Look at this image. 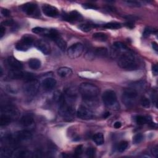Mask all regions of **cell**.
I'll return each mask as SVG.
<instances>
[{"mask_svg":"<svg viewBox=\"0 0 158 158\" xmlns=\"http://www.w3.org/2000/svg\"><path fill=\"white\" fill-rule=\"evenodd\" d=\"M118 58V65L122 69L127 70H135L139 67L138 60L130 50L122 53Z\"/></svg>","mask_w":158,"mask_h":158,"instance_id":"6da1fadb","label":"cell"},{"mask_svg":"<svg viewBox=\"0 0 158 158\" xmlns=\"http://www.w3.org/2000/svg\"><path fill=\"white\" fill-rule=\"evenodd\" d=\"M79 92L83 99L87 102H92L97 98L99 90L97 86L90 83H82L79 87Z\"/></svg>","mask_w":158,"mask_h":158,"instance_id":"7a4b0ae2","label":"cell"},{"mask_svg":"<svg viewBox=\"0 0 158 158\" xmlns=\"http://www.w3.org/2000/svg\"><path fill=\"white\" fill-rule=\"evenodd\" d=\"M138 97V92L134 88L127 89L122 94V102L127 107H132L134 105Z\"/></svg>","mask_w":158,"mask_h":158,"instance_id":"3957f363","label":"cell"},{"mask_svg":"<svg viewBox=\"0 0 158 158\" xmlns=\"http://www.w3.org/2000/svg\"><path fill=\"white\" fill-rule=\"evenodd\" d=\"M40 88V83L37 79H31L27 80L23 85V90L24 93L29 96H35L38 92Z\"/></svg>","mask_w":158,"mask_h":158,"instance_id":"277c9868","label":"cell"},{"mask_svg":"<svg viewBox=\"0 0 158 158\" xmlns=\"http://www.w3.org/2000/svg\"><path fill=\"white\" fill-rule=\"evenodd\" d=\"M46 36H48V37L51 38L61 51H66L67 48L66 42L63 40V38L61 37L59 33L56 30L54 29L48 30Z\"/></svg>","mask_w":158,"mask_h":158,"instance_id":"5b68a950","label":"cell"},{"mask_svg":"<svg viewBox=\"0 0 158 158\" xmlns=\"http://www.w3.org/2000/svg\"><path fill=\"white\" fill-rule=\"evenodd\" d=\"M103 102L107 107H114L118 104L117 95L113 90L105 91L102 95Z\"/></svg>","mask_w":158,"mask_h":158,"instance_id":"8992f818","label":"cell"},{"mask_svg":"<svg viewBox=\"0 0 158 158\" xmlns=\"http://www.w3.org/2000/svg\"><path fill=\"white\" fill-rule=\"evenodd\" d=\"M8 77L11 79H24L26 81L35 79L33 74L24 73L21 70H11L8 74Z\"/></svg>","mask_w":158,"mask_h":158,"instance_id":"52a82bcc","label":"cell"},{"mask_svg":"<svg viewBox=\"0 0 158 158\" xmlns=\"http://www.w3.org/2000/svg\"><path fill=\"white\" fill-rule=\"evenodd\" d=\"M84 50L83 45L80 43H76L71 45L67 50L68 56L71 59H76L81 56Z\"/></svg>","mask_w":158,"mask_h":158,"instance_id":"ba28073f","label":"cell"},{"mask_svg":"<svg viewBox=\"0 0 158 158\" xmlns=\"http://www.w3.org/2000/svg\"><path fill=\"white\" fill-rule=\"evenodd\" d=\"M129 50L127 47L120 41H116L113 44L111 49L110 55L112 58H118V57L124 52Z\"/></svg>","mask_w":158,"mask_h":158,"instance_id":"9c48e42d","label":"cell"},{"mask_svg":"<svg viewBox=\"0 0 158 158\" xmlns=\"http://www.w3.org/2000/svg\"><path fill=\"white\" fill-rule=\"evenodd\" d=\"M34 38L29 35L24 36L21 41L16 45V48L18 51H25L31 48L32 45L34 44Z\"/></svg>","mask_w":158,"mask_h":158,"instance_id":"30bf717a","label":"cell"},{"mask_svg":"<svg viewBox=\"0 0 158 158\" xmlns=\"http://www.w3.org/2000/svg\"><path fill=\"white\" fill-rule=\"evenodd\" d=\"M77 116L81 119L89 120L93 118V113L89 108L80 106L77 111Z\"/></svg>","mask_w":158,"mask_h":158,"instance_id":"8fae6325","label":"cell"},{"mask_svg":"<svg viewBox=\"0 0 158 158\" xmlns=\"http://www.w3.org/2000/svg\"><path fill=\"white\" fill-rule=\"evenodd\" d=\"M35 47L42 53L48 55L51 53V47L48 43L44 40H38L35 43Z\"/></svg>","mask_w":158,"mask_h":158,"instance_id":"7c38bea8","label":"cell"},{"mask_svg":"<svg viewBox=\"0 0 158 158\" xmlns=\"http://www.w3.org/2000/svg\"><path fill=\"white\" fill-rule=\"evenodd\" d=\"M32 134L31 132L26 130L20 131L17 132L15 135H14V137L13 138L14 141L16 142H21L24 141H27L32 138Z\"/></svg>","mask_w":158,"mask_h":158,"instance_id":"4fadbf2b","label":"cell"},{"mask_svg":"<svg viewBox=\"0 0 158 158\" xmlns=\"http://www.w3.org/2000/svg\"><path fill=\"white\" fill-rule=\"evenodd\" d=\"M42 11L45 15L50 18H56L59 16L58 9L50 5H44L42 6Z\"/></svg>","mask_w":158,"mask_h":158,"instance_id":"5bb4252c","label":"cell"},{"mask_svg":"<svg viewBox=\"0 0 158 158\" xmlns=\"http://www.w3.org/2000/svg\"><path fill=\"white\" fill-rule=\"evenodd\" d=\"M63 19L67 22H73L81 21L82 19V16L77 11H73L70 12L69 13L63 14Z\"/></svg>","mask_w":158,"mask_h":158,"instance_id":"9a60e30c","label":"cell"},{"mask_svg":"<svg viewBox=\"0 0 158 158\" xmlns=\"http://www.w3.org/2000/svg\"><path fill=\"white\" fill-rule=\"evenodd\" d=\"M22 10L27 15L32 16L37 14L38 12L37 5L33 3H27L22 6Z\"/></svg>","mask_w":158,"mask_h":158,"instance_id":"2e32d148","label":"cell"},{"mask_svg":"<svg viewBox=\"0 0 158 158\" xmlns=\"http://www.w3.org/2000/svg\"><path fill=\"white\" fill-rule=\"evenodd\" d=\"M7 63L12 70H21L23 68V64L22 63L12 56L8 57Z\"/></svg>","mask_w":158,"mask_h":158,"instance_id":"e0dca14e","label":"cell"},{"mask_svg":"<svg viewBox=\"0 0 158 158\" xmlns=\"http://www.w3.org/2000/svg\"><path fill=\"white\" fill-rule=\"evenodd\" d=\"M56 80L53 78H47L42 82L43 88L47 91H50L53 89L56 86Z\"/></svg>","mask_w":158,"mask_h":158,"instance_id":"ac0fdd59","label":"cell"},{"mask_svg":"<svg viewBox=\"0 0 158 158\" xmlns=\"http://www.w3.org/2000/svg\"><path fill=\"white\" fill-rule=\"evenodd\" d=\"M34 117L31 114H27L21 118L20 123L24 127H28L31 125L34 122Z\"/></svg>","mask_w":158,"mask_h":158,"instance_id":"d6986e66","label":"cell"},{"mask_svg":"<svg viewBox=\"0 0 158 158\" xmlns=\"http://www.w3.org/2000/svg\"><path fill=\"white\" fill-rule=\"evenodd\" d=\"M12 121V116L6 112L3 113L1 115V118H0V125L2 127L3 126H7Z\"/></svg>","mask_w":158,"mask_h":158,"instance_id":"ffe728a7","label":"cell"},{"mask_svg":"<svg viewBox=\"0 0 158 158\" xmlns=\"http://www.w3.org/2000/svg\"><path fill=\"white\" fill-rule=\"evenodd\" d=\"M57 74L63 78H66L69 77L73 74V70L67 67H63L60 68L57 71Z\"/></svg>","mask_w":158,"mask_h":158,"instance_id":"44dd1931","label":"cell"},{"mask_svg":"<svg viewBox=\"0 0 158 158\" xmlns=\"http://www.w3.org/2000/svg\"><path fill=\"white\" fill-rule=\"evenodd\" d=\"M32 153L31 151L27 150H21L18 151L15 154V157H22V158H29L32 157Z\"/></svg>","mask_w":158,"mask_h":158,"instance_id":"7402d4cb","label":"cell"},{"mask_svg":"<svg viewBox=\"0 0 158 158\" xmlns=\"http://www.w3.org/2000/svg\"><path fill=\"white\" fill-rule=\"evenodd\" d=\"M94 55L98 56L99 57H105L108 56V50L106 48L103 47H100L95 49L94 51Z\"/></svg>","mask_w":158,"mask_h":158,"instance_id":"603a6c76","label":"cell"},{"mask_svg":"<svg viewBox=\"0 0 158 158\" xmlns=\"http://www.w3.org/2000/svg\"><path fill=\"white\" fill-rule=\"evenodd\" d=\"M93 140L97 145H102L105 143L104 135L102 133H98L93 135Z\"/></svg>","mask_w":158,"mask_h":158,"instance_id":"cb8c5ba5","label":"cell"},{"mask_svg":"<svg viewBox=\"0 0 158 158\" xmlns=\"http://www.w3.org/2000/svg\"><path fill=\"white\" fill-rule=\"evenodd\" d=\"M41 61L38 59H31L28 61V66L32 69L34 70L38 69L41 67Z\"/></svg>","mask_w":158,"mask_h":158,"instance_id":"d4e9b609","label":"cell"},{"mask_svg":"<svg viewBox=\"0 0 158 158\" xmlns=\"http://www.w3.org/2000/svg\"><path fill=\"white\" fill-rule=\"evenodd\" d=\"M93 38L99 41H105L108 39V35L104 33L98 32L93 35Z\"/></svg>","mask_w":158,"mask_h":158,"instance_id":"484cf974","label":"cell"},{"mask_svg":"<svg viewBox=\"0 0 158 158\" xmlns=\"http://www.w3.org/2000/svg\"><path fill=\"white\" fill-rule=\"evenodd\" d=\"M135 121L138 125H144L150 122V119L147 116H137L135 118Z\"/></svg>","mask_w":158,"mask_h":158,"instance_id":"4316f807","label":"cell"},{"mask_svg":"<svg viewBox=\"0 0 158 158\" xmlns=\"http://www.w3.org/2000/svg\"><path fill=\"white\" fill-rule=\"evenodd\" d=\"M106 28H108V29H119L122 27V25L120 23L118 22H109L108 24H106L103 26Z\"/></svg>","mask_w":158,"mask_h":158,"instance_id":"83f0119b","label":"cell"},{"mask_svg":"<svg viewBox=\"0 0 158 158\" xmlns=\"http://www.w3.org/2000/svg\"><path fill=\"white\" fill-rule=\"evenodd\" d=\"M47 29L44 28H42V27H35L34 28H32V32L36 34H43V35H46V34L48 32Z\"/></svg>","mask_w":158,"mask_h":158,"instance_id":"f1b7e54d","label":"cell"},{"mask_svg":"<svg viewBox=\"0 0 158 158\" xmlns=\"http://www.w3.org/2000/svg\"><path fill=\"white\" fill-rule=\"evenodd\" d=\"M154 32H156V30L154 29L153 28L150 27H147L145 28L144 31L143 33V37L144 38H147L151 34H154Z\"/></svg>","mask_w":158,"mask_h":158,"instance_id":"f546056e","label":"cell"},{"mask_svg":"<svg viewBox=\"0 0 158 158\" xmlns=\"http://www.w3.org/2000/svg\"><path fill=\"white\" fill-rule=\"evenodd\" d=\"M94 27V25H92L89 24H80L79 27L80 29L84 32H89L91 31L92 28Z\"/></svg>","mask_w":158,"mask_h":158,"instance_id":"4dcf8cb0","label":"cell"},{"mask_svg":"<svg viewBox=\"0 0 158 158\" xmlns=\"http://www.w3.org/2000/svg\"><path fill=\"white\" fill-rule=\"evenodd\" d=\"M128 142L126 141H122L121 143H119V144L118 147V150L120 153H123L128 147Z\"/></svg>","mask_w":158,"mask_h":158,"instance_id":"1f68e13d","label":"cell"},{"mask_svg":"<svg viewBox=\"0 0 158 158\" xmlns=\"http://www.w3.org/2000/svg\"><path fill=\"white\" fill-rule=\"evenodd\" d=\"M12 154V151L11 149L8 148H5L2 149L1 150V157H10Z\"/></svg>","mask_w":158,"mask_h":158,"instance_id":"d6a6232c","label":"cell"},{"mask_svg":"<svg viewBox=\"0 0 158 158\" xmlns=\"http://www.w3.org/2000/svg\"><path fill=\"white\" fill-rule=\"evenodd\" d=\"M141 105L143 107H144L145 108H149L151 105V103L150 99L147 98V97H142L141 99Z\"/></svg>","mask_w":158,"mask_h":158,"instance_id":"836d02e7","label":"cell"},{"mask_svg":"<svg viewBox=\"0 0 158 158\" xmlns=\"http://www.w3.org/2000/svg\"><path fill=\"white\" fill-rule=\"evenodd\" d=\"M143 140V135L141 134H136L133 138V143L134 144H139Z\"/></svg>","mask_w":158,"mask_h":158,"instance_id":"e575fe53","label":"cell"},{"mask_svg":"<svg viewBox=\"0 0 158 158\" xmlns=\"http://www.w3.org/2000/svg\"><path fill=\"white\" fill-rule=\"evenodd\" d=\"M124 3L128 6L134 7V8H138L141 6V4L140 2L137 1H125Z\"/></svg>","mask_w":158,"mask_h":158,"instance_id":"d590c367","label":"cell"},{"mask_svg":"<svg viewBox=\"0 0 158 158\" xmlns=\"http://www.w3.org/2000/svg\"><path fill=\"white\" fill-rule=\"evenodd\" d=\"M83 8L87 9H98V8L92 3H85L83 5Z\"/></svg>","mask_w":158,"mask_h":158,"instance_id":"8d00e7d4","label":"cell"},{"mask_svg":"<svg viewBox=\"0 0 158 158\" xmlns=\"http://www.w3.org/2000/svg\"><path fill=\"white\" fill-rule=\"evenodd\" d=\"M86 154H87V156L90 157H93L95 154V150L93 148H89L87 151H86Z\"/></svg>","mask_w":158,"mask_h":158,"instance_id":"74e56055","label":"cell"},{"mask_svg":"<svg viewBox=\"0 0 158 158\" xmlns=\"http://www.w3.org/2000/svg\"><path fill=\"white\" fill-rule=\"evenodd\" d=\"M83 153V147L82 145H79L78 146L75 150V154L77 156H80V154H82V153Z\"/></svg>","mask_w":158,"mask_h":158,"instance_id":"f35d334b","label":"cell"},{"mask_svg":"<svg viewBox=\"0 0 158 158\" xmlns=\"http://www.w3.org/2000/svg\"><path fill=\"white\" fill-rule=\"evenodd\" d=\"M6 32V28L3 25H1L0 27V38H2L3 37V36L5 35Z\"/></svg>","mask_w":158,"mask_h":158,"instance_id":"ab89813d","label":"cell"},{"mask_svg":"<svg viewBox=\"0 0 158 158\" xmlns=\"http://www.w3.org/2000/svg\"><path fill=\"white\" fill-rule=\"evenodd\" d=\"M2 14H3V15L5 16V17H8L10 16V11L7 9H3L2 10Z\"/></svg>","mask_w":158,"mask_h":158,"instance_id":"60d3db41","label":"cell"},{"mask_svg":"<svg viewBox=\"0 0 158 158\" xmlns=\"http://www.w3.org/2000/svg\"><path fill=\"white\" fill-rule=\"evenodd\" d=\"M14 22L13 21V20L11 19V20H7V21H5L4 22H2V25H14Z\"/></svg>","mask_w":158,"mask_h":158,"instance_id":"b9f144b4","label":"cell"},{"mask_svg":"<svg viewBox=\"0 0 158 158\" xmlns=\"http://www.w3.org/2000/svg\"><path fill=\"white\" fill-rule=\"evenodd\" d=\"M151 153L153 154V156H154L155 157H157V156H158V148H157V147H155L154 148H153V149L151 150Z\"/></svg>","mask_w":158,"mask_h":158,"instance_id":"7bdbcfd3","label":"cell"},{"mask_svg":"<svg viewBox=\"0 0 158 158\" xmlns=\"http://www.w3.org/2000/svg\"><path fill=\"white\" fill-rule=\"evenodd\" d=\"M152 69H153V73L154 75V76H157V73H158L157 65V64H154V66H153Z\"/></svg>","mask_w":158,"mask_h":158,"instance_id":"ee69618b","label":"cell"},{"mask_svg":"<svg viewBox=\"0 0 158 158\" xmlns=\"http://www.w3.org/2000/svg\"><path fill=\"white\" fill-rule=\"evenodd\" d=\"M125 25L129 28H134V24L132 21H129L125 24Z\"/></svg>","mask_w":158,"mask_h":158,"instance_id":"f6af8a7d","label":"cell"},{"mask_svg":"<svg viewBox=\"0 0 158 158\" xmlns=\"http://www.w3.org/2000/svg\"><path fill=\"white\" fill-rule=\"evenodd\" d=\"M152 47L155 51H156V52L158 51V46H157V44L156 42L154 41L152 43Z\"/></svg>","mask_w":158,"mask_h":158,"instance_id":"bcb514c9","label":"cell"},{"mask_svg":"<svg viewBox=\"0 0 158 158\" xmlns=\"http://www.w3.org/2000/svg\"><path fill=\"white\" fill-rule=\"evenodd\" d=\"M121 126H122V124L121 122H119V121L116 122L114 124V127L116 128H119L121 127Z\"/></svg>","mask_w":158,"mask_h":158,"instance_id":"7dc6e473","label":"cell"},{"mask_svg":"<svg viewBox=\"0 0 158 158\" xmlns=\"http://www.w3.org/2000/svg\"><path fill=\"white\" fill-rule=\"evenodd\" d=\"M109 115H110V113H109V112H106V113L104 114L103 118H108V117L109 116Z\"/></svg>","mask_w":158,"mask_h":158,"instance_id":"c3c4849f","label":"cell"}]
</instances>
